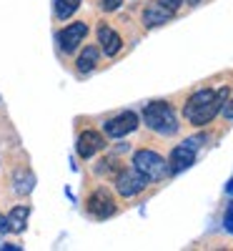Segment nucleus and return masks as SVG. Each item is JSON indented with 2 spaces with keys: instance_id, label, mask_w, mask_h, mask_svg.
<instances>
[{
  "instance_id": "obj_7",
  "label": "nucleus",
  "mask_w": 233,
  "mask_h": 251,
  "mask_svg": "<svg viewBox=\"0 0 233 251\" xmlns=\"http://www.w3.org/2000/svg\"><path fill=\"white\" fill-rule=\"evenodd\" d=\"M176 13L168 10L161 0H148L145 8H143V25L145 28H156V25H165Z\"/></svg>"
},
{
  "instance_id": "obj_15",
  "label": "nucleus",
  "mask_w": 233,
  "mask_h": 251,
  "mask_svg": "<svg viewBox=\"0 0 233 251\" xmlns=\"http://www.w3.org/2000/svg\"><path fill=\"white\" fill-rule=\"evenodd\" d=\"M53 3H55V15H58L60 20H68V18L80 8L83 0H53Z\"/></svg>"
},
{
  "instance_id": "obj_5",
  "label": "nucleus",
  "mask_w": 233,
  "mask_h": 251,
  "mask_svg": "<svg viewBox=\"0 0 233 251\" xmlns=\"http://www.w3.org/2000/svg\"><path fill=\"white\" fill-rule=\"evenodd\" d=\"M116 208H118L116 199L105 191V188H98V191H93L91 199H88V214L93 219H108V216L116 214Z\"/></svg>"
},
{
  "instance_id": "obj_12",
  "label": "nucleus",
  "mask_w": 233,
  "mask_h": 251,
  "mask_svg": "<svg viewBox=\"0 0 233 251\" xmlns=\"http://www.w3.org/2000/svg\"><path fill=\"white\" fill-rule=\"evenodd\" d=\"M35 188V176L30 169H15L13 174V191L18 196H28L30 191Z\"/></svg>"
},
{
  "instance_id": "obj_20",
  "label": "nucleus",
  "mask_w": 233,
  "mask_h": 251,
  "mask_svg": "<svg viewBox=\"0 0 233 251\" xmlns=\"http://www.w3.org/2000/svg\"><path fill=\"white\" fill-rule=\"evenodd\" d=\"M10 231V221L8 216H0V234H8Z\"/></svg>"
},
{
  "instance_id": "obj_19",
  "label": "nucleus",
  "mask_w": 233,
  "mask_h": 251,
  "mask_svg": "<svg viewBox=\"0 0 233 251\" xmlns=\"http://www.w3.org/2000/svg\"><path fill=\"white\" fill-rule=\"evenodd\" d=\"M161 3L168 8V10H173V13H178V8L183 5V0H161Z\"/></svg>"
},
{
  "instance_id": "obj_14",
  "label": "nucleus",
  "mask_w": 233,
  "mask_h": 251,
  "mask_svg": "<svg viewBox=\"0 0 233 251\" xmlns=\"http://www.w3.org/2000/svg\"><path fill=\"white\" fill-rule=\"evenodd\" d=\"M28 216H30V208L28 206H15L13 211L8 214V221H10V231H25V224H28Z\"/></svg>"
},
{
  "instance_id": "obj_17",
  "label": "nucleus",
  "mask_w": 233,
  "mask_h": 251,
  "mask_svg": "<svg viewBox=\"0 0 233 251\" xmlns=\"http://www.w3.org/2000/svg\"><path fill=\"white\" fill-rule=\"evenodd\" d=\"M223 226H226V231L233 234V206H228V211H226V216H223Z\"/></svg>"
},
{
  "instance_id": "obj_3",
  "label": "nucleus",
  "mask_w": 233,
  "mask_h": 251,
  "mask_svg": "<svg viewBox=\"0 0 233 251\" xmlns=\"http://www.w3.org/2000/svg\"><path fill=\"white\" fill-rule=\"evenodd\" d=\"M133 169L140 171L148 181H161V178H165L168 174H171V169H168V161H165L163 156H158L156 151H148V149L136 151V156H133Z\"/></svg>"
},
{
  "instance_id": "obj_21",
  "label": "nucleus",
  "mask_w": 233,
  "mask_h": 251,
  "mask_svg": "<svg viewBox=\"0 0 233 251\" xmlns=\"http://www.w3.org/2000/svg\"><path fill=\"white\" fill-rule=\"evenodd\" d=\"M183 3H188V5H198L201 0H183Z\"/></svg>"
},
{
  "instance_id": "obj_22",
  "label": "nucleus",
  "mask_w": 233,
  "mask_h": 251,
  "mask_svg": "<svg viewBox=\"0 0 233 251\" xmlns=\"http://www.w3.org/2000/svg\"><path fill=\"white\" fill-rule=\"evenodd\" d=\"M228 194H233V181L228 183Z\"/></svg>"
},
{
  "instance_id": "obj_2",
  "label": "nucleus",
  "mask_w": 233,
  "mask_h": 251,
  "mask_svg": "<svg viewBox=\"0 0 233 251\" xmlns=\"http://www.w3.org/2000/svg\"><path fill=\"white\" fill-rule=\"evenodd\" d=\"M143 121L145 126L151 131L161 133V136H173L178 133V116L173 111L171 103H165V100H153V103H148V106L143 108Z\"/></svg>"
},
{
  "instance_id": "obj_1",
  "label": "nucleus",
  "mask_w": 233,
  "mask_h": 251,
  "mask_svg": "<svg viewBox=\"0 0 233 251\" xmlns=\"http://www.w3.org/2000/svg\"><path fill=\"white\" fill-rule=\"evenodd\" d=\"M228 100V88H201L196 91L193 96H190L186 100V106H183V116L188 123H193V126H206L210 123L223 108V103Z\"/></svg>"
},
{
  "instance_id": "obj_13",
  "label": "nucleus",
  "mask_w": 233,
  "mask_h": 251,
  "mask_svg": "<svg viewBox=\"0 0 233 251\" xmlns=\"http://www.w3.org/2000/svg\"><path fill=\"white\" fill-rule=\"evenodd\" d=\"M95 66H98V46H86L83 53L78 55L75 68H78V73H91Z\"/></svg>"
},
{
  "instance_id": "obj_6",
  "label": "nucleus",
  "mask_w": 233,
  "mask_h": 251,
  "mask_svg": "<svg viewBox=\"0 0 233 251\" xmlns=\"http://www.w3.org/2000/svg\"><path fill=\"white\" fill-rule=\"evenodd\" d=\"M138 128V116L131 113V111H125L111 121H105V133H108L111 138H123V136H128Z\"/></svg>"
},
{
  "instance_id": "obj_9",
  "label": "nucleus",
  "mask_w": 233,
  "mask_h": 251,
  "mask_svg": "<svg viewBox=\"0 0 233 251\" xmlns=\"http://www.w3.org/2000/svg\"><path fill=\"white\" fill-rule=\"evenodd\" d=\"M86 33H88V25H86V23H73V25H68V28H63L60 35H58L60 48L66 50V53H73V50L78 48L80 40L86 38Z\"/></svg>"
},
{
  "instance_id": "obj_10",
  "label": "nucleus",
  "mask_w": 233,
  "mask_h": 251,
  "mask_svg": "<svg viewBox=\"0 0 233 251\" xmlns=\"http://www.w3.org/2000/svg\"><path fill=\"white\" fill-rule=\"evenodd\" d=\"M103 146H105V138L98 131H83L78 136V156L80 158H91V156H95L103 149Z\"/></svg>"
},
{
  "instance_id": "obj_8",
  "label": "nucleus",
  "mask_w": 233,
  "mask_h": 251,
  "mask_svg": "<svg viewBox=\"0 0 233 251\" xmlns=\"http://www.w3.org/2000/svg\"><path fill=\"white\" fill-rule=\"evenodd\" d=\"M193 163H196V149H190L188 143H181V146H176V149L171 151L168 169H171V174H181V171L190 169Z\"/></svg>"
},
{
  "instance_id": "obj_4",
  "label": "nucleus",
  "mask_w": 233,
  "mask_h": 251,
  "mask_svg": "<svg viewBox=\"0 0 233 251\" xmlns=\"http://www.w3.org/2000/svg\"><path fill=\"white\" fill-rule=\"evenodd\" d=\"M145 186H148V178H145L140 171H136V169L120 171V174L116 176V188H118V194L125 196V199H131V196L140 194Z\"/></svg>"
},
{
  "instance_id": "obj_16",
  "label": "nucleus",
  "mask_w": 233,
  "mask_h": 251,
  "mask_svg": "<svg viewBox=\"0 0 233 251\" xmlns=\"http://www.w3.org/2000/svg\"><path fill=\"white\" fill-rule=\"evenodd\" d=\"M100 5H103L105 13H113V10H118L123 5V0H100Z\"/></svg>"
},
{
  "instance_id": "obj_11",
  "label": "nucleus",
  "mask_w": 233,
  "mask_h": 251,
  "mask_svg": "<svg viewBox=\"0 0 233 251\" xmlns=\"http://www.w3.org/2000/svg\"><path fill=\"white\" fill-rule=\"evenodd\" d=\"M98 43H100V48H103V53L105 55H118V50L123 48V40H120V35L116 33V30H111L108 25H100L98 28Z\"/></svg>"
},
{
  "instance_id": "obj_18",
  "label": "nucleus",
  "mask_w": 233,
  "mask_h": 251,
  "mask_svg": "<svg viewBox=\"0 0 233 251\" xmlns=\"http://www.w3.org/2000/svg\"><path fill=\"white\" fill-rule=\"evenodd\" d=\"M221 113H223V118L233 121V100H226V103H223V108H221Z\"/></svg>"
}]
</instances>
